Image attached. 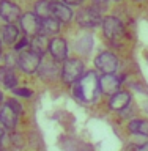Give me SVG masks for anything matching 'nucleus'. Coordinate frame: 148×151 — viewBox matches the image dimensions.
<instances>
[{
  "label": "nucleus",
  "mask_w": 148,
  "mask_h": 151,
  "mask_svg": "<svg viewBox=\"0 0 148 151\" xmlns=\"http://www.w3.org/2000/svg\"><path fill=\"white\" fill-rule=\"evenodd\" d=\"M0 151H5V150H0Z\"/></svg>",
  "instance_id": "nucleus-32"
},
{
  "label": "nucleus",
  "mask_w": 148,
  "mask_h": 151,
  "mask_svg": "<svg viewBox=\"0 0 148 151\" xmlns=\"http://www.w3.org/2000/svg\"><path fill=\"white\" fill-rule=\"evenodd\" d=\"M2 73V76H0V79H2V82H3V85L6 88H16V83H17V80H16V76L13 74V71L9 69V68H5V69H2L0 71Z\"/></svg>",
  "instance_id": "nucleus-20"
},
{
  "label": "nucleus",
  "mask_w": 148,
  "mask_h": 151,
  "mask_svg": "<svg viewBox=\"0 0 148 151\" xmlns=\"http://www.w3.org/2000/svg\"><path fill=\"white\" fill-rule=\"evenodd\" d=\"M76 22H77L80 27H84V28L98 27L99 24L103 22L101 11H99V8H96V6L80 8L77 11V14H76Z\"/></svg>",
  "instance_id": "nucleus-2"
},
{
  "label": "nucleus",
  "mask_w": 148,
  "mask_h": 151,
  "mask_svg": "<svg viewBox=\"0 0 148 151\" xmlns=\"http://www.w3.org/2000/svg\"><path fill=\"white\" fill-rule=\"evenodd\" d=\"M49 52L52 55V58H55L57 61H61L66 58L68 55V46L63 38H52L51 44H49Z\"/></svg>",
  "instance_id": "nucleus-12"
},
{
  "label": "nucleus",
  "mask_w": 148,
  "mask_h": 151,
  "mask_svg": "<svg viewBox=\"0 0 148 151\" xmlns=\"http://www.w3.org/2000/svg\"><path fill=\"white\" fill-rule=\"evenodd\" d=\"M95 66L104 74H113L118 69V58L112 52H101L96 58H95Z\"/></svg>",
  "instance_id": "nucleus-7"
},
{
  "label": "nucleus",
  "mask_w": 148,
  "mask_h": 151,
  "mask_svg": "<svg viewBox=\"0 0 148 151\" xmlns=\"http://www.w3.org/2000/svg\"><path fill=\"white\" fill-rule=\"evenodd\" d=\"M13 91L17 94V96H24V98H30L32 96V91L25 87H19V88H13Z\"/></svg>",
  "instance_id": "nucleus-22"
},
{
  "label": "nucleus",
  "mask_w": 148,
  "mask_h": 151,
  "mask_svg": "<svg viewBox=\"0 0 148 151\" xmlns=\"http://www.w3.org/2000/svg\"><path fill=\"white\" fill-rule=\"evenodd\" d=\"M19 25H21V30L25 33V36H35L38 33H41V19L33 11L21 14Z\"/></svg>",
  "instance_id": "nucleus-6"
},
{
  "label": "nucleus",
  "mask_w": 148,
  "mask_h": 151,
  "mask_svg": "<svg viewBox=\"0 0 148 151\" xmlns=\"http://www.w3.org/2000/svg\"><path fill=\"white\" fill-rule=\"evenodd\" d=\"M40 19H46L52 16V8H51V0H38L35 3V11Z\"/></svg>",
  "instance_id": "nucleus-18"
},
{
  "label": "nucleus",
  "mask_w": 148,
  "mask_h": 151,
  "mask_svg": "<svg viewBox=\"0 0 148 151\" xmlns=\"http://www.w3.org/2000/svg\"><path fill=\"white\" fill-rule=\"evenodd\" d=\"M41 65V57L35 54L32 50H21L17 54V66L21 68L24 73L27 74H33L35 71L40 68Z\"/></svg>",
  "instance_id": "nucleus-5"
},
{
  "label": "nucleus",
  "mask_w": 148,
  "mask_h": 151,
  "mask_svg": "<svg viewBox=\"0 0 148 151\" xmlns=\"http://www.w3.org/2000/svg\"><path fill=\"white\" fill-rule=\"evenodd\" d=\"M0 17H3L8 24H13L21 17V8L9 0H0Z\"/></svg>",
  "instance_id": "nucleus-8"
},
{
  "label": "nucleus",
  "mask_w": 148,
  "mask_h": 151,
  "mask_svg": "<svg viewBox=\"0 0 148 151\" xmlns=\"http://www.w3.org/2000/svg\"><path fill=\"white\" fill-rule=\"evenodd\" d=\"M120 83L121 80L113 74H104L103 77H99V88L103 93L106 94H115L120 91Z\"/></svg>",
  "instance_id": "nucleus-9"
},
{
  "label": "nucleus",
  "mask_w": 148,
  "mask_h": 151,
  "mask_svg": "<svg viewBox=\"0 0 148 151\" xmlns=\"http://www.w3.org/2000/svg\"><path fill=\"white\" fill-rule=\"evenodd\" d=\"M60 65L57 63L55 58H51L47 61H43L41 60V65H40V74L41 77L44 79H49V80H54L60 76Z\"/></svg>",
  "instance_id": "nucleus-13"
},
{
  "label": "nucleus",
  "mask_w": 148,
  "mask_h": 151,
  "mask_svg": "<svg viewBox=\"0 0 148 151\" xmlns=\"http://www.w3.org/2000/svg\"><path fill=\"white\" fill-rule=\"evenodd\" d=\"M136 2H145V0H136Z\"/></svg>",
  "instance_id": "nucleus-28"
},
{
  "label": "nucleus",
  "mask_w": 148,
  "mask_h": 151,
  "mask_svg": "<svg viewBox=\"0 0 148 151\" xmlns=\"http://www.w3.org/2000/svg\"><path fill=\"white\" fill-rule=\"evenodd\" d=\"M93 2H95V5H104L107 0H93Z\"/></svg>",
  "instance_id": "nucleus-26"
},
{
  "label": "nucleus",
  "mask_w": 148,
  "mask_h": 151,
  "mask_svg": "<svg viewBox=\"0 0 148 151\" xmlns=\"http://www.w3.org/2000/svg\"><path fill=\"white\" fill-rule=\"evenodd\" d=\"M0 35H2V40H3L5 44H9V46H11V44H14V42L17 41L19 32H17L16 25H13V24H6V25L2 27Z\"/></svg>",
  "instance_id": "nucleus-17"
},
{
  "label": "nucleus",
  "mask_w": 148,
  "mask_h": 151,
  "mask_svg": "<svg viewBox=\"0 0 148 151\" xmlns=\"http://www.w3.org/2000/svg\"><path fill=\"white\" fill-rule=\"evenodd\" d=\"M2 98H3V96H2V93H0V101H2Z\"/></svg>",
  "instance_id": "nucleus-29"
},
{
  "label": "nucleus",
  "mask_w": 148,
  "mask_h": 151,
  "mask_svg": "<svg viewBox=\"0 0 148 151\" xmlns=\"http://www.w3.org/2000/svg\"><path fill=\"white\" fill-rule=\"evenodd\" d=\"M11 142L17 146V148H21V146L24 145V139H22L19 134H13V135H11Z\"/></svg>",
  "instance_id": "nucleus-23"
},
{
  "label": "nucleus",
  "mask_w": 148,
  "mask_h": 151,
  "mask_svg": "<svg viewBox=\"0 0 148 151\" xmlns=\"http://www.w3.org/2000/svg\"><path fill=\"white\" fill-rule=\"evenodd\" d=\"M51 8H52V16L57 21H60L61 24H68L73 19V11L66 3L63 2H51Z\"/></svg>",
  "instance_id": "nucleus-10"
},
{
  "label": "nucleus",
  "mask_w": 148,
  "mask_h": 151,
  "mask_svg": "<svg viewBox=\"0 0 148 151\" xmlns=\"http://www.w3.org/2000/svg\"><path fill=\"white\" fill-rule=\"evenodd\" d=\"M115 2H120V0H115Z\"/></svg>",
  "instance_id": "nucleus-31"
},
{
  "label": "nucleus",
  "mask_w": 148,
  "mask_h": 151,
  "mask_svg": "<svg viewBox=\"0 0 148 151\" xmlns=\"http://www.w3.org/2000/svg\"><path fill=\"white\" fill-rule=\"evenodd\" d=\"M32 38H33V40L28 42L32 52H35V54H38L40 57H43L47 50H49V44H51L49 36L44 35V33H38V35L32 36Z\"/></svg>",
  "instance_id": "nucleus-14"
},
{
  "label": "nucleus",
  "mask_w": 148,
  "mask_h": 151,
  "mask_svg": "<svg viewBox=\"0 0 148 151\" xmlns=\"http://www.w3.org/2000/svg\"><path fill=\"white\" fill-rule=\"evenodd\" d=\"M28 42H30V41L27 40V36L21 38V40H19L17 42H14V50H16V52H21L24 47H27V46H28Z\"/></svg>",
  "instance_id": "nucleus-21"
},
{
  "label": "nucleus",
  "mask_w": 148,
  "mask_h": 151,
  "mask_svg": "<svg viewBox=\"0 0 148 151\" xmlns=\"http://www.w3.org/2000/svg\"><path fill=\"white\" fill-rule=\"evenodd\" d=\"M0 55H2V47H0Z\"/></svg>",
  "instance_id": "nucleus-30"
},
{
  "label": "nucleus",
  "mask_w": 148,
  "mask_h": 151,
  "mask_svg": "<svg viewBox=\"0 0 148 151\" xmlns=\"http://www.w3.org/2000/svg\"><path fill=\"white\" fill-rule=\"evenodd\" d=\"M8 104H9V106H11V107H13V109H14V110H16L17 113H21L22 107H21V104H19V102L16 101V99H9V101H8Z\"/></svg>",
  "instance_id": "nucleus-24"
},
{
  "label": "nucleus",
  "mask_w": 148,
  "mask_h": 151,
  "mask_svg": "<svg viewBox=\"0 0 148 151\" xmlns=\"http://www.w3.org/2000/svg\"><path fill=\"white\" fill-rule=\"evenodd\" d=\"M128 129H129L132 134H140V135L148 137V121L147 120H137L136 118V120L129 121Z\"/></svg>",
  "instance_id": "nucleus-19"
},
{
  "label": "nucleus",
  "mask_w": 148,
  "mask_h": 151,
  "mask_svg": "<svg viewBox=\"0 0 148 151\" xmlns=\"http://www.w3.org/2000/svg\"><path fill=\"white\" fill-rule=\"evenodd\" d=\"M103 25V33L107 40L110 41H117L121 40L123 35H125V27H123V22L115 16H107L103 19L101 22Z\"/></svg>",
  "instance_id": "nucleus-4"
},
{
  "label": "nucleus",
  "mask_w": 148,
  "mask_h": 151,
  "mask_svg": "<svg viewBox=\"0 0 148 151\" xmlns=\"http://www.w3.org/2000/svg\"><path fill=\"white\" fill-rule=\"evenodd\" d=\"M99 79L95 71H87L77 82L73 83V96L82 102H95L99 98Z\"/></svg>",
  "instance_id": "nucleus-1"
},
{
  "label": "nucleus",
  "mask_w": 148,
  "mask_h": 151,
  "mask_svg": "<svg viewBox=\"0 0 148 151\" xmlns=\"http://www.w3.org/2000/svg\"><path fill=\"white\" fill-rule=\"evenodd\" d=\"M131 102V94L128 91H118L115 94H112L109 99V107L112 110H125Z\"/></svg>",
  "instance_id": "nucleus-15"
},
{
  "label": "nucleus",
  "mask_w": 148,
  "mask_h": 151,
  "mask_svg": "<svg viewBox=\"0 0 148 151\" xmlns=\"http://www.w3.org/2000/svg\"><path fill=\"white\" fill-rule=\"evenodd\" d=\"M2 143H3V132L0 131V146H2Z\"/></svg>",
  "instance_id": "nucleus-27"
},
{
  "label": "nucleus",
  "mask_w": 148,
  "mask_h": 151,
  "mask_svg": "<svg viewBox=\"0 0 148 151\" xmlns=\"http://www.w3.org/2000/svg\"><path fill=\"white\" fill-rule=\"evenodd\" d=\"M17 115H19V113L14 110L8 102L0 106V123H2L5 127H8V129H13V127L16 126Z\"/></svg>",
  "instance_id": "nucleus-11"
},
{
  "label": "nucleus",
  "mask_w": 148,
  "mask_h": 151,
  "mask_svg": "<svg viewBox=\"0 0 148 151\" xmlns=\"http://www.w3.org/2000/svg\"><path fill=\"white\" fill-rule=\"evenodd\" d=\"M60 21H57L54 16L51 17H46V19H41V33H44V35H55V33L60 32Z\"/></svg>",
  "instance_id": "nucleus-16"
},
{
  "label": "nucleus",
  "mask_w": 148,
  "mask_h": 151,
  "mask_svg": "<svg viewBox=\"0 0 148 151\" xmlns=\"http://www.w3.org/2000/svg\"><path fill=\"white\" fill-rule=\"evenodd\" d=\"M84 63L79 58H69L63 63L61 68V79L65 83H74L82 77Z\"/></svg>",
  "instance_id": "nucleus-3"
},
{
  "label": "nucleus",
  "mask_w": 148,
  "mask_h": 151,
  "mask_svg": "<svg viewBox=\"0 0 148 151\" xmlns=\"http://www.w3.org/2000/svg\"><path fill=\"white\" fill-rule=\"evenodd\" d=\"M61 2L66 3L68 6H77V5H80L84 0H61Z\"/></svg>",
  "instance_id": "nucleus-25"
}]
</instances>
